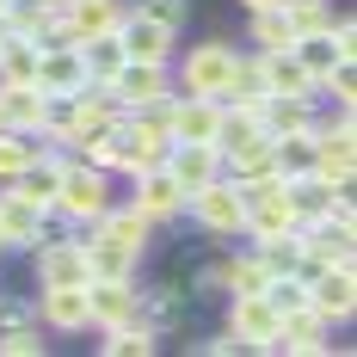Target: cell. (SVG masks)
I'll return each mask as SVG.
<instances>
[{
    "instance_id": "cell-20",
    "label": "cell",
    "mask_w": 357,
    "mask_h": 357,
    "mask_svg": "<svg viewBox=\"0 0 357 357\" xmlns=\"http://www.w3.org/2000/svg\"><path fill=\"white\" fill-rule=\"evenodd\" d=\"M154 345H160V333L148 326V314H130V321L105 326V339H99V351H105V357H148Z\"/></svg>"
},
{
    "instance_id": "cell-28",
    "label": "cell",
    "mask_w": 357,
    "mask_h": 357,
    "mask_svg": "<svg viewBox=\"0 0 357 357\" xmlns=\"http://www.w3.org/2000/svg\"><path fill=\"white\" fill-rule=\"evenodd\" d=\"M80 62H86V80H111L130 56H123L117 31H105V37H86V43H80Z\"/></svg>"
},
{
    "instance_id": "cell-24",
    "label": "cell",
    "mask_w": 357,
    "mask_h": 357,
    "mask_svg": "<svg viewBox=\"0 0 357 357\" xmlns=\"http://www.w3.org/2000/svg\"><path fill=\"white\" fill-rule=\"evenodd\" d=\"M37 80V37L0 31V86H25Z\"/></svg>"
},
{
    "instance_id": "cell-16",
    "label": "cell",
    "mask_w": 357,
    "mask_h": 357,
    "mask_svg": "<svg viewBox=\"0 0 357 357\" xmlns=\"http://www.w3.org/2000/svg\"><path fill=\"white\" fill-rule=\"evenodd\" d=\"M160 167H167V173H173L178 185H185V197H191L197 185L222 178V148H215V142H173Z\"/></svg>"
},
{
    "instance_id": "cell-31",
    "label": "cell",
    "mask_w": 357,
    "mask_h": 357,
    "mask_svg": "<svg viewBox=\"0 0 357 357\" xmlns=\"http://www.w3.org/2000/svg\"><path fill=\"white\" fill-rule=\"evenodd\" d=\"M0 357H43V321L6 326V333H0Z\"/></svg>"
},
{
    "instance_id": "cell-14",
    "label": "cell",
    "mask_w": 357,
    "mask_h": 357,
    "mask_svg": "<svg viewBox=\"0 0 357 357\" xmlns=\"http://www.w3.org/2000/svg\"><path fill=\"white\" fill-rule=\"evenodd\" d=\"M43 234H50V215L37 210V204H25V197H13V191L0 185V247L31 252Z\"/></svg>"
},
{
    "instance_id": "cell-3",
    "label": "cell",
    "mask_w": 357,
    "mask_h": 357,
    "mask_svg": "<svg viewBox=\"0 0 357 357\" xmlns=\"http://www.w3.org/2000/svg\"><path fill=\"white\" fill-rule=\"evenodd\" d=\"M185 210H191V222H197L210 241H234V234L247 228V191H241L234 178H210V185H197V191L185 197Z\"/></svg>"
},
{
    "instance_id": "cell-4",
    "label": "cell",
    "mask_w": 357,
    "mask_h": 357,
    "mask_svg": "<svg viewBox=\"0 0 357 357\" xmlns=\"http://www.w3.org/2000/svg\"><path fill=\"white\" fill-rule=\"evenodd\" d=\"M31 284H86V241L80 234H43L31 247Z\"/></svg>"
},
{
    "instance_id": "cell-13",
    "label": "cell",
    "mask_w": 357,
    "mask_h": 357,
    "mask_svg": "<svg viewBox=\"0 0 357 357\" xmlns=\"http://www.w3.org/2000/svg\"><path fill=\"white\" fill-rule=\"evenodd\" d=\"M80 234H99V241H117V247H130V252H148V241H154V222H148L136 204H117V197H111L105 215H99V222H86Z\"/></svg>"
},
{
    "instance_id": "cell-35",
    "label": "cell",
    "mask_w": 357,
    "mask_h": 357,
    "mask_svg": "<svg viewBox=\"0 0 357 357\" xmlns=\"http://www.w3.org/2000/svg\"><path fill=\"white\" fill-rule=\"evenodd\" d=\"M191 351H204V357H234V351H247L234 333H215V339H191Z\"/></svg>"
},
{
    "instance_id": "cell-12",
    "label": "cell",
    "mask_w": 357,
    "mask_h": 357,
    "mask_svg": "<svg viewBox=\"0 0 357 357\" xmlns=\"http://www.w3.org/2000/svg\"><path fill=\"white\" fill-rule=\"evenodd\" d=\"M228 333H234L247 351H265L271 333H278V308H271V296H228Z\"/></svg>"
},
{
    "instance_id": "cell-25",
    "label": "cell",
    "mask_w": 357,
    "mask_h": 357,
    "mask_svg": "<svg viewBox=\"0 0 357 357\" xmlns=\"http://www.w3.org/2000/svg\"><path fill=\"white\" fill-rule=\"evenodd\" d=\"M247 43L252 50H289V43H296L289 13L284 6H259V13H247Z\"/></svg>"
},
{
    "instance_id": "cell-9",
    "label": "cell",
    "mask_w": 357,
    "mask_h": 357,
    "mask_svg": "<svg viewBox=\"0 0 357 357\" xmlns=\"http://www.w3.org/2000/svg\"><path fill=\"white\" fill-rule=\"evenodd\" d=\"M308 308H314L326 326L351 321L357 314V271L351 265H326V271H314V278H308Z\"/></svg>"
},
{
    "instance_id": "cell-21",
    "label": "cell",
    "mask_w": 357,
    "mask_h": 357,
    "mask_svg": "<svg viewBox=\"0 0 357 357\" xmlns=\"http://www.w3.org/2000/svg\"><path fill=\"white\" fill-rule=\"evenodd\" d=\"M86 241V278H136L142 252L117 247V241H99V234H80Z\"/></svg>"
},
{
    "instance_id": "cell-26",
    "label": "cell",
    "mask_w": 357,
    "mask_h": 357,
    "mask_svg": "<svg viewBox=\"0 0 357 357\" xmlns=\"http://www.w3.org/2000/svg\"><path fill=\"white\" fill-rule=\"evenodd\" d=\"M271 278H278V271H271L252 247L228 259V296H265V284H271Z\"/></svg>"
},
{
    "instance_id": "cell-30",
    "label": "cell",
    "mask_w": 357,
    "mask_h": 357,
    "mask_svg": "<svg viewBox=\"0 0 357 357\" xmlns=\"http://www.w3.org/2000/svg\"><path fill=\"white\" fill-rule=\"evenodd\" d=\"M314 93L333 99V105H357V56H339V62L321 74V86H314Z\"/></svg>"
},
{
    "instance_id": "cell-29",
    "label": "cell",
    "mask_w": 357,
    "mask_h": 357,
    "mask_svg": "<svg viewBox=\"0 0 357 357\" xmlns=\"http://www.w3.org/2000/svg\"><path fill=\"white\" fill-rule=\"evenodd\" d=\"M31 160H37V136H25V130H0V185L19 178Z\"/></svg>"
},
{
    "instance_id": "cell-7",
    "label": "cell",
    "mask_w": 357,
    "mask_h": 357,
    "mask_svg": "<svg viewBox=\"0 0 357 357\" xmlns=\"http://www.w3.org/2000/svg\"><path fill=\"white\" fill-rule=\"evenodd\" d=\"M215 130H222V99H210V93H173L167 142H215Z\"/></svg>"
},
{
    "instance_id": "cell-33",
    "label": "cell",
    "mask_w": 357,
    "mask_h": 357,
    "mask_svg": "<svg viewBox=\"0 0 357 357\" xmlns=\"http://www.w3.org/2000/svg\"><path fill=\"white\" fill-rule=\"evenodd\" d=\"M25 321H37V296H6L0 289V333L6 326H25Z\"/></svg>"
},
{
    "instance_id": "cell-32",
    "label": "cell",
    "mask_w": 357,
    "mask_h": 357,
    "mask_svg": "<svg viewBox=\"0 0 357 357\" xmlns=\"http://www.w3.org/2000/svg\"><path fill=\"white\" fill-rule=\"evenodd\" d=\"M123 6H136V13H148V19H160V25H185L191 19V0H123Z\"/></svg>"
},
{
    "instance_id": "cell-10",
    "label": "cell",
    "mask_w": 357,
    "mask_h": 357,
    "mask_svg": "<svg viewBox=\"0 0 357 357\" xmlns=\"http://www.w3.org/2000/svg\"><path fill=\"white\" fill-rule=\"evenodd\" d=\"M130 204L160 228V222H173V215H185V185H178L167 167H148V173L130 178Z\"/></svg>"
},
{
    "instance_id": "cell-5",
    "label": "cell",
    "mask_w": 357,
    "mask_h": 357,
    "mask_svg": "<svg viewBox=\"0 0 357 357\" xmlns=\"http://www.w3.org/2000/svg\"><path fill=\"white\" fill-rule=\"evenodd\" d=\"M117 43H123L130 62H160V68H173V56H178V31L160 25V19H148V13H136V6H123Z\"/></svg>"
},
{
    "instance_id": "cell-22",
    "label": "cell",
    "mask_w": 357,
    "mask_h": 357,
    "mask_svg": "<svg viewBox=\"0 0 357 357\" xmlns=\"http://www.w3.org/2000/svg\"><path fill=\"white\" fill-rule=\"evenodd\" d=\"M142 314H148V326L167 339V333H178L185 326V289L178 284H148L142 289Z\"/></svg>"
},
{
    "instance_id": "cell-15",
    "label": "cell",
    "mask_w": 357,
    "mask_h": 357,
    "mask_svg": "<svg viewBox=\"0 0 357 357\" xmlns=\"http://www.w3.org/2000/svg\"><path fill=\"white\" fill-rule=\"evenodd\" d=\"M321 123V99L314 93H302V99H289V93H271L265 105H259V130L278 142V136H296V130H314Z\"/></svg>"
},
{
    "instance_id": "cell-27",
    "label": "cell",
    "mask_w": 357,
    "mask_h": 357,
    "mask_svg": "<svg viewBox=\"0 0 357 357\" xmlns=\"http://www.w3.org/2000/svg\"><path fill=\"white\" fill-rule=\"evenodd\" d=\"M56 13H62V6H43V0H6V19H0V31H13V37H43Z\"/></svg>"
},
{
    "instance_id": "cell-6",
    "label": "cell",
    "mask_w": 357,
    "mask_h": 357,
    "mask_svg": "<svg viewBox=\"0 0 357 357\" xmlns=\"http://www.w3.org/2000/svg\"><path fill=\"white\" fill-rule=\"evenodd\" d=\"M111 93H117V105L123 111H142V105H160V99H173V68H160V62H123V68L105 80Z\"/></svg>"
},
{
    "instance_id": "cell-2",
    "label": "cell",
    "mask_w": 357,
    "mask_h": 357,
    "mask_svg": "<svg viewBox=\"0 0 357 357\" xmlns=\"http://www.w3.org/2000/svg\"><path fill=\"white\" fill-rule=\"evenodd\" d=\"M234 43L228 37H204V43H185L173 56V86L178 93H210L222 99V86H228V74H234Z\"/></svg>"
},
{
    "instance_id": "cell-11",
    "label": "cell",
    "mask_w": 357,
    "mask_h": 357,
    "mask_svg": "<svg viewBox=\"0 0 357 357\" xmlns=\"http://www.w3.org/2000/svg\"><path fill=\"white\" fill-rule=\"evenodd\" d=\"M86 308H93V326L105 333V326L142 314V284L136 278H86Z\"/></svg>"
},
{
    "instance_id": "cell-18",
    "label": "cell",
    "mask_w": 357,
    "mask_h": 357,
    "mask_svg": "<svg viewBox=\"0 0 357 357\" xmlns=\"http://www.w3.org/2000/svg\"><path fill=\"white\" fill-rule=\"evenodd\" d=\"M43 93H74V86H86V62H80V43H50V50H37V80Z\"/></svg>"
},
{
    "instance_id": "cell-17",
    "label": "cell",
    "mask_w": 357,
    "mask_h": 357,
    "mask_svg": "<svg viewBox=\"0 0 357 357\" xmlns=\"http://www.w3.org/2000/svg\"><path fill=\"white\" fill-rule=\"evenodd\" d=\"M252 62H259V80H265V99H271V93H289V99L314 93V74L296 62V50H252ZM314 99H321V93H314Z\"/></svg>"
},
{
    "instance_id": "cell-8",
    "label": "cell",
    "mask_w": 357,
    "mask_h": 357,
    "mask_svg": "<svg viewBox=\"0 0 357 357\" xmlns=\"http://www.w3.org/2000/svg\"><path fill=\"white\" fill-rule=\"evenodd\" d=\"M37 321L50 326V333H93L86 284H43L37 289Z\"/></svg>"
},
{
    "instance_id": "cell-1",
    "label": "cell",
    "mask_w": 357,
    "mask_h": 357,
    "mask_svg": "<svg viewBox=\"0 0 357 357\" xmlns=\"http://www.w3.org/2000/svg\"><path fill=\"white\" fill-rule=\"evenodd\" d=\"M111 204V173L105 167H93V160H80V154H68V167H62V178H56V210L74 234L86 228V222H99Z\"/></svg>"
},
{
    "instance_id": "cell-36",
    "label": "cell",
    "mask_w": 357,
    "mask_h": 357,
    "mask_svg": "<svg viewBox=\"0 0 357 357\" xmlns=\"http://www.w3.org/2000/svg\"><path fill=\"white\" fill-rule=\"evenodd\" d=\"M241 6H247V13H259V6H284V0H241Z\"/></svg>"
},
{
    "instance_id": "cell-23",
    "label": "cell",
    "mask_w": 357,
    "mask_h": 357,
    "mask_svg": "<svg viewBox=\"0 0 357 357\" xmlns=\"http://www.w3.org/2000/svg\"><path fill=\"white\" fill-rule=\"evenodd\" d=\"M0 123L31 136L37 123H43V86H31V80L25 86H0Z\"/></svg>"
},
{
    "instance_id": "cell-19",
    "label": "cell",
    "mask_w": 357,
    "mask_h": 357,
    "mask_svg": "<svg viewBox=\"0 0 357 357\" xmlns=\"http://www.w3.org/2000/svg\"><path fill=\"white\" fill-rule=\"evenodd\" d=\"M62 19H68L74 43H86V37L117 31V19H123V0H68V6H62Z\"/></svg>"
},
{
    "instance_id": "cell-38",
    "label": "cell",
    "mask_w": 357,
    "mask_h": 357,
    "mask_svg": "<svg viewBox=\"0 0 357 357\" xmlns=\"http://www.w3.org/2000/svg\"><path fill=\"white\" fill-rule=\"evenodd\" d=\"M0 19H6V0H0Z\"/></svg>"
},
{
    "instance_id": "cell-39",
    "label": "cell",
    "mask_w": 357,
    "mask_h": 357,
    "mask_svg": "<svg viewBox=\"0 0 357 357\" xmlns=\"http://www.w3.org/2000/svg\"><path fill=\"white\" fill-rule=\"evenodd\" d=\"M0 130H6V123H0Z\"/></svg>"
},
{
    "instance_id": "cell-37",
    "label": "cell",
    "mask_w": 357,
    "mask_h": 357,
    "mask_svg": "<svg viewBox=\"0 0 357 357\" xmlns=\"http://www.w3.org/2000/svg\"><path fill=\"white\" fill-rule=\"evenodd\" d=\"M43 6H68V0H43Z\"/></svg>"
},
{
    "instance_id": "cell-34",
    "label": "cell",
    "mask_w": 357,
    "mask_h": 357,
    "mask_svg": "<svg viewBox=\"0 0 357 357\" xmlns=\"http://www.w3.org/2000/svg\"><path fill=\"white\" fill-rule=\"evenodd\" d=\"M191 289H197V296H228V259H210V265H197Z\"/></svg>"
}]
</instances>
